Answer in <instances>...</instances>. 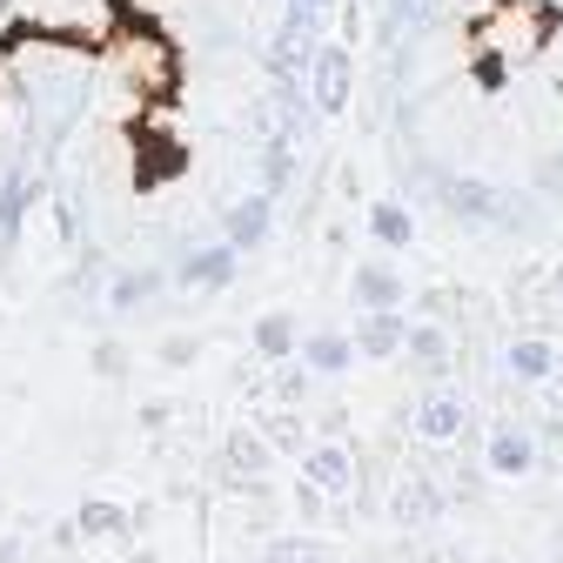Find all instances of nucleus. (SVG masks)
Listing matches in <instances>:
<instances>
[{"label":"nucleus","instance_id":"12","mask_svg":"<svg viewBox=\"0 0 563 563\" xmlns=\"http://www.w3.org/2000/svg\"><path fill=\"white\" fill-rule=\"evenodd\" d=\"M296 349H302V322H296L289 309H268V316L255 322V356H262V363H289Z\"/></svg>","mask_w":563,"mask_h":563},{"label":"nucleus","instance_id":"24","mask_svg":"<svg viewBox=\"0 0 563 563\" xmlns=\"http://www.w3.org/2000/svg\"><path fill=\"white\" fill-rule=\"evenodd\" d=\"M302 389H309V369H302V363L289 356V369H282V376H275V396H282V402H296Z\"/></svg>","mask_w":563,"mask_h":563},{"label":"nucleus","instance_id":"11","mask_svg":"<svg viewBox=\"0 0 563 563\" xmlns=\"http://www.w3.org/2000/svg\"><path fill=\"white\" fill-rule=\"evenodd\" d=\"M402 356H409L422 376H443V369H450V329H443V322H409V329H402Z\"/></svg>","mask_w":563,"mask_h":563},{"label":"nucleus","instance_id":"27","mask_svg":"<svg viewBox=\"0 0 563 563\" xmlns=\"http://www.w3.org/2000/svg\"><path fill=\"white\" fill-rule=\"evenodd\" d=\"M128 563H162V556H128Z\"/></svg>","mask_w":563,"mask_h":563},{"label":"nucleus","instance_id":"3","mask_svg":"<svg viewBox=\"0 0 563 563\" xmlns=\"http://www.w3.org/2000/svg\"><path fill=\"white\" fill-rule=\"evenodd\" d=\"M402 329H409V316L402 309H363V322H356V356L363 363H396L402 356Z\"/></svg>","mask_w":563,"mask_h":563},{"label":"nucleus","instance_id":"21","mask_svg":"<svg viewBox=\"0 0 563 563\" xmlns=\"http://www.w3.org/2000/svg\"><path fill=\"white\" fill-rule=\"evenodd\" d=\"M155 356H162L168 369H188V363L201 356V335H188V329H181V335H162V349H155Z\"/></svg>","mask_w":563,"mask_h":563},{"label":"nucleus","instance_id":"26","mask_svg":"<svg viewBox=\"0 0 563 563\" xmlns=\"http://www.w3.org/2000/svg\"><path fill=\"white\" fill-rule=\"evenodd\" d=\"M296 8H316V14H329V0H296Z\"/></svg>","mask_w":563,"mask_h":563},{"label":"nucleus","instance_id":"8","mask_svg":"<svg viewBox=\"0 0 563 563\" xmlns=\"http://www.w3.org/2000/svg\"><path fill=\"white\" fill-rule=\"evenodd\" d=\"M235 268H242V249L216 242V249H195V255L175 268V282H188V289H229Z\"/></svg>","mask_w":563,"mask_h":563},{"label":"nucleus","instance_id":"5","mask_svg":"<svg viewBox=\"0 0 563 563\" xmlns=\"http://www.w3.org/2000/svg\"><path fill=\"white\" fill-rule=\"evenodd\" d=\"M349 289H356V309H402V302H409L402 268H396V262H383V255H376V262H363Z\"/></svg>","mask_w":563,"mask_h":563},{"label":"nucleus","instance_id":"1","mask_svg":"<svg viewBox=\"0 0 563 563\" xmlns=\"http://www.w3.org/2000/svg\"><path fill=\"white\" fill-rule=\"evenodd\" d=\"M302 81H309V95H316V114H342L349 95H356V54H349L342 41H316Z\"/></svg>","mask_w":563,"mask_h":563},{"label":"nucleus","instance_id":"22","mask_svg":"<svg viewBox=\"0 0 563 563\" xmlns=\"http://www.w3.org/2000/svg\"><path fill=\"white\" fill-rule=\"evenodd\" d=\"M95 376L101 383H121L128 376V349L121 342H95Z\"/></svg>","mask_w":563,"mask_h":563},{"label":"nucleus","instance_id":"17","mask_svg":"<svg viewBox=\"0 0 563 563\" xmlns=\"http://www.w3.org/2000/svg\"><path fill=\"white\" fill-rule=\"evenodd\" d=\"M27 208H34V181H27V175H8V188H0V249L21 242Z\"/></svg>","mask_w":563,"mask_h":563},{"label":"nucleus","instance_id":"4","mask_svg":"<svg viewBox=\"0 0 563 563\" xmlns=\"http://www.w3.org/2000/svg\"><path fill=\"white\" fill-rule=\"evenodd\" d=\"M302 483H316L322 497H349L356 489V456L342 443H316V450H302Z\"/></svg>","mask_w":563,"mask_h":563},{"label":"nucleus","instance_id":"7","mask_svg":"<svg viewBox=\"0 0 563 563\" xmlns=\"http://www.w3.org/2000/svg\"><path fill=\"white\" fill-rule=\"evenodd\" d=\"M463 430H470V402L450 396V389H437L430 402L416 409V437H422V443H456Z\"/></svg>","mask_w":563,"mask_h":563},{"label":"nucleus","instance_id":"15","mask_svg":"<svg viewBox=\"0 0 563 563\" xmlns=\"http://www.w3.org/2000/svg\"><path fill=\"white\" fill-rule=\"evenodd\" d=\"M504 363H510L517 383H550V376H556V349H550L543 335H517Z\"/></svg>","mask_w":563,"mask_h":563},{"label":"nucleus","instance_id":"18","mask_svg":"<svg viewBox=\"0 0 563 563\" xmlns=\"http://www.w3.org/2000/svg\"><path fill=\"white\" fill-rule=\"evenodd\" d=\"M289 168H296V141H289V134H275L268 148H262V195H275L282 181H289Z\"/></svg>","mask_w":563,"mask_h":563},{"label":"nucleus","instance_id":"14","mask_svg":"<svg viewBox=\"0 0 563 563\" xmlns=\"http://www.w3.org/2000/svg\"><path fill=\"white\" fill-rule=\"evenodd\" d=\"M134 523H141V510L108 504V497H88V504L75 510V530H81V537H128Z\"/></svg>","mask_w":563,"mask_h":563},{"label":"nucleus","instance_id":"25","mask_svg":"<svg viewBox=\"0 0 563 563\" xmlns=\"http://www.w3.org/2000/svg\"><path fill=\"white\" fill-rule=\"evenodd\" d=\"M422 8H430V0H389V27H409V21H422Z\"/></svg>","mask_w":563,"mask_h":563},{"label":"nucleus","instance_id":"19","mask_svg":"<svg viewBox=\"0 0 563 563\" xmlns=\"http://www.w3.org/2000/svg\"><path fill=\"white\" fill-rule=\"evenodd\" d=\"M229 463H235L242 476H262V470H268V443H262L255 430H235V437H229Z\"/></svg>","mask_w":563,"mask_h":563},{"label":"nucleus","instance_id":"6","mask_svg":"<svg viewBox=\"0 0 563 563\" xmlns=\"http://www.w3.org/2000/svg\"><path fill=\"white\" fill-rule=\"evenodd\" d=\"M497 476H530L537 470V437L523 430V422H497L489 430V456H483Z\"/></svg>","mask_w":563,"mask_h":563},{"label":"nucleus","instance_id":"13","mask_svg":"<svg viewBox=\"0 0 563 563\" xmlns=\"http://www.w3.org/2000/svg\"><path fill=\"white\" fill-rule=\"evenodd\" d=\"M162 282H168L162 268H121V275H114V289H108V309H114V316H134L141 302H155V296H162Z\"/></svg>","mask_w":563,"mask_h":563},{"label":"nucleus","instance_id":"23","mask_svg":"<svg viewBox=\"0 0 563 563\" xmlns=\"http://www.w3.org/2000/svg\"><path fill=\"white\" fill-rule=\"evenodd\" d=\"M416 302H422V309H430V322H450V316H456V302H463V296H456V289H422V296H416Z\"/></svg>","mask_w":563,"mask_h":563},{"label":"nucleus","instance_id":"10","mask_svg":"<svg viewBox=\"0 0 563 563\" xmlns=\"http://www.w3.org/2000/svg\"><path fill=\"white\" fill-rule=\"evenodd\" d=\"M296 356L309 363V376H342L349 363H356V342H349L342 329H302V349H296Z\"/></svg>","mask_w":563,"mask_h":563},{"label":"nucleus","instance_id":"2","mask_svg":"<svg viewBox=\"0 0 563 563\" xmlns=\"http://www.w3.org/2000/svg\"><path fill=\"white\" fill-rule=\"evenodd\" d=\"M437 195L456 222H483V229H497V222H517V208H504L510 195H497L489 181H463V175H437Z\"/></svg>","mask_w":563,"mask_h":563},{"label":"nucleus","instance_id":"20","mask_svg":"<svg viewBox=\"0 0 563 563\" xmlns=\"http://www.w3.org/2000/svg\"><path fill=\"white\" fill-rule=\"evenodd\" d=\"M262 563H329V556H322V543H309V537H275V543L262 550Z\"/></svg>","mask_w":563,"mask_h":563},{"label":"nucleus","instance_id":"16","mask_svg":"<svg viewBox=\"0 0 563 563\" xmlns=\"http://www.w3.org/2000/svg\"><path fill=\"white\" fill-rule=\"evenodd\" d=\"M369 235H376V249L402 255V249L416 242V216H409L402 201H376V208H369Z\"/></svg>","mask_w":563,"mask_h":563},{"label":"nucleus","instance_id":"9","mask_svg":"<svg viewBox=\"0 0 563 563\" xmlns=\"http://www.w3.org/2000/svg\"><path fill=\"white\" fill-rule=\"evenodd\" d=\"M268 222H275V195H262V188H255L249 201H235V208H229V235H222V242L249 255V249H262V242H268Z\"/></svg>","mask_w":563,"mask_h":563}]
</instances>
